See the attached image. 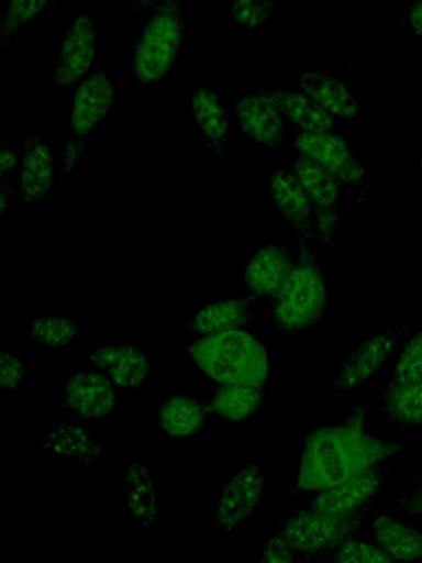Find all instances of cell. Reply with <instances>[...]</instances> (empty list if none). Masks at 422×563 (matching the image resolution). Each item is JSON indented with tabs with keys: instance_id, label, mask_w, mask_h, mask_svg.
<instances>
[{
	"instance_id": "obj_1",
	"label": "cell",
	"mask_w": 422,
	"mask_h": 563,
	"mask_svg": "<svg viewBox=\"0 0 422 563\" xmlns=\"http://www.w3.org/2000/svg\"><path fill=\"white\" fill-rule=\"evenodd\" d=\"M365 413L366 405H356L341 423L320 427L307 434L292 493L335 486L409 445L369 435L365 430Z\"/></svg>"
},
{
	"instance_id": "obj_2",
	"label": "cell",
	"mask_w": 422,
	"mask_h": 563,
	"mask_svg": "<svg viewBox=\"0 0 422 563\" xmlns=\"http://www.w3.org/2000/svg\"><path fill=\"white\" fill-rule=\"evenodd\" d=\"M298 255L271 298L270 322L282 334L306 332L321 320L327 306L325 275L310 242L298 240Z\"/></svg>"
},
{
	"instance_id": "obj_3",
	"label": "cell",
	"mask_w": 422,
	"mask_h": 563,
	"mask_svg": "<svg viewBox=\"0 0 422 563\" xmlns=\"http://www.w3.org/2000/svg\"><path fill=\"white\" fill-rule=\"evenodd\" d=\"M197 366L221 384L260 389L268 373L264 344L245 330L203 335L186 347Z\"/></svg>"
},
{
	"instance_id": "obj_4",
	"label": "cell",
	"mask_w": 422,
	"mask_h": 563,
	"mask_svg": "<svg viewBox=\"0 0 422 563\" xmlns=\"http://www.w3.org/2000/svg\"><path fill=\"white\" fill-rule=\"evenodd\" d=\"M131 57L134 78L144 85L163 80L177 60L186 37V18L178 0L154 2Z\"/></svg>"
},
{
	"instance_id": "obj_5",
	"label": "cell",
	"mask_w": 422,
	"mask_h": 563,
	"mask_svg": "<svg viewBox=\"0 0 422 563\" xmlns=\"http://www.w3.org/2000/svg\"><path fill=\"white\" fill-rule=\"evenodd\" d=\"M370 508L367 501L347 512L325 514L304 506L285 514L276 528L303 559H318L333 554L352 539Z\"/></svg>"
},
{
	"instance_id": "obj_6",
	"label": "cell",
	"mask_w": 422,
	"mask_h": 563,
	"mask_svg": "<svg viewBox=\"0 0 422 563\" xmlns=\"http://www.w3.org/2000/svg\"><path fill=\"white\" fill-rule=\"evenodd\" d=\"M115 102L110 77L97 70L77 87L70 112L69 133L64 146L63 172L69 174L81 161L87 145L104 122Z\"/></svg>"
},
{
	"instance_id": "obj_7",
	"label": "cell",
	"mask_w": 422,
	"mask_h": 563,
	"mask_svg": "<svg viewBox=\"0 0 422 563\" xmlns=\"http://www.w3.org/2000/svg\"><path fill=\"white\" fill-rule=\"evenodd\" d=\"M293 172L311 201L315 241L332 249L338 224V181L303 156L295 159Z\"/></svg>"
},
{
	"instance_id": "obj_8",
	"label": "cell",
	"mask_w": 422,
	"mask_h": 563,
	"mask_svg": "<svg viewBox=\"0 0 422 563\" xmlns=\"http://www.w3.org/2000/svg\"><path fill=\"white\" fill-rule=\"evenodd\" d=\"M291 145L301 156L312 161L338 183L359 186L365 178L363 165L352 155L348 144L332 132L297 131Z\"/></svg>"
},
{
	"instance_id": "obj_9",
	"label": "cell",
	"mask_w": 422,
	"mask_h": 563,
	"mask_svg": "<svg viewBox=\"0 0 422 563\" xmlns=\"http://www.w3.org/2000/svg\"><path fill=\"white\" fill-rule=\"evenodd\" d=\"M407 332L408 328L402 324L388 327L360 343L343 362L333 380L335 396L354 389L376 374Z\"/></svg>"
},
{
	"instance_id": "obj_10",
	"label": "cell",
	"mask_w": 422,
	"mask_h": 563,
	"mask_svg": "<svg viewBox=\"0 0 422 563\" xmlns=\"http://www.w3.org/2000/svg\"><path fill=\"white\" fill-rule=\"evenodd\" d=\"M265 475L249 461L224 486L215 506L214 523L222 531L236 529L258 507Z\"/></svg>"
},
{
	"instance_id": "obj_11",
	"label": "cell",
	"mask_w": 422,
	"mask_h": 563,
	"mask_svg": "<svg viewBox=\"0 0 422 563\" xmlns=\"http://www.w3.org/2000/svg\"><path fill=\"white\" fill-rule=\"evenodd\" d=\"M97 44L92 18L80 14L73 21L62 40L54 69V81L58 90L88 73L97 53Z\"/></svg>"
},
{
	"instance_id": "obj_12",
	"label": "cell",
	"mask_w": 422,
	"mask_h": 563,
	"mask_svg": "<svg viewBox=\"0 0 422 563\" xmlns=\"http://www.w3.org/2000/svg\"><path fill=\"white\" fill-rule=\"evenodd\" d=\"M54 183V155L47 143L36 134L35 118L31 112L23 139L19 195L26 203H38L51 194Z\"/></svg>"
},
{
	"instance_id": "obj_13",
	"label": "cell",
	"mask_w": 422,
	"mask_h": 563,
	"mask_svg": "<svg viewBox=\"0 0 422 563\" xmlns=\"http://www.w3.org/2000/svg\"><path fill=\"white\" fill-rule=\"evenodd\" d=\"M235 112L241 130L256 143L276 147L284 142V114L268 87H259L241 98L235 103Z\"/></svg>"
},
{
	"instance_id": "obj_14",
	"label": "cell",
	"mask_w": 422,
	"mask_h": 563,
	"mask_svg": "<svg viewBox=\"0 0 422 563\" xmlns=\"http://www.w3.org/2000/svg\"><path fill=\"white\" fill-rule=\"evenodd\" d=\"M59 407L84 419H101L115 407V393L108 378L96 373H76L65 385Z\"/></svg>"
},
{
	"instance_id": "obj_15",
	"label": "cell",
	"mask_w": 422,
	"mask_h": 563,
	"mask_svg": "<svg viewBox=\"0 0 422 563\" xmlns=\"http://www.w3.org/2000/svg\"><path fill=\"white\" fill-rule=\"evenodd\" d=\"M269 195L287 223L307 242L315 240L312 206L296 177L285 169L274 170L268 180Z\"/></svg>"
},
{
	"instance_id": "obj_16",
	"label": "cell",
	"mask_w": 422,
	"mask_h": 563,
	"mask_svg": "<svg viewBox=\"0 0 422 563\" xmlns=\"http://www.w3.org/2000/svg\"><path fill=\"white\" fill-rule=\"evenodd\" d=\"M386 478L380 465L369 467L342 483L321 490L306 507L325 514L347 512L369 501Z\"/></svg>"
},
{
	"instance_id": "obj_17",
	"label": "cell",
	"mask_w": 422,
	"mask_h": 563,
	"mask_svg": "<svg viewBox=\"0 0 422 563\" xmlns=\"http://www.w3.org/2000/svg\"><path fill=\"white\" fill-rule=\"evenodd\" d=\"M90 361L120 388H140L151 369L149 360L134 344L101 346Z\"/></svg>"
},
{
	"instance_id": "obj_18",
	"label": "cell",
	"mask_w": 422,
	"mask_h": 563,
	"mask_svg": "<svg viewBox=\"0 0 422 563\" xmlns=\"http://www.w3.org/2000/svg\"><path fill=\"white\" fill-rule=\"evenodd\" d=\"M293 260L285 246L265 245L246 264L244 283L260 298H273L287 278Z\"/></svg>"
},
{
	"instance_id": "obj_19",
	"label": "cell",
	"mask_w": 422,
	"mask_h": 563,
	"mask_svg": "<svg viewBox=\"0 0 422 563\" xmlns=\"http://www.w3.org/2000/svg\"><path fill=\"white\" fill-rule=\"evenodd\" d=\"M302 90L334 118L354 121L360 118L359 104L348 86L336 77L306 70L299 78Z\"/></svg>"
},
{
	"instance_id": "obj_20",
	"label": "cell",
	"mask_w": 422,
	"mask_h": 563,
	"mask_svg": "<svg viewBox=\"0 0 422 563\" xmlns=\"http://www.w3.org/2000/svg\"><path fill=\"white\" fill-rule=\"evenodd\" d=\"M376 417L401 428L422 427V380L400 385L387 383L379 395Z\"/></svg>"
},
{
	"instance_id": "obj_21",
	"label": "cell",
	"mask_w": 422,
	"mask_h": 563,
	"mask_svg": "<svg viewBox=\"0 0 422 563\" xmlns=\"http://www.w3.org/2000/svg\"><path fill=\"white\" fill-rule=\"evenodd\" d=\"M251 302L248 297H233L213 302L200 309L187 324V329L190 333L204 335L243 330L254 318Z\"/></svg>"
},
{
	"instance_id": "obj_22",
	"label": "cell",
	"mask_w": 422,
	"mask_h": 563,
	"mask_svg": "<svg viewBox=\"0 0 422 563\" xmlns=\"http://www.w3.org/2000/svg\"><path fill=\"white\" fill-rule=\"evenodd\" d=\"M376 544L399 562L422 560V530L407 526L388 515L373 519Z\"/></svg>"
},
{
	"instance_id": "obj_23",
	"label": "cell",
	"mask_w": 422,
	"mask_h": 563,
	"mask_svg": "<svg viewBox=\"0 0 422 563\" xmlns=\"http://www.w3.org/2000/svg\"><path fill=\"white\" fill-rule=\"evenodd\" d=\"M191 106L208 148L223 158L227 151V118L218 95L207 87L199 88L192 95Z\"/></svg>"
},
{
	"instance_id": "obj_24",
	"label": "cell",
	"mask_w": 422,
	"mask_h": 563,
	"mask_svg": "<svg viewBox=\"0 0 422 563\" xmlns=\"http://www.w3.org/2000/svg\"><path fill=\"white\" fill-rule=\"evenodd\" d=\"M51 430L42 438L41 448L75 457L80 464H92L104 454L103 446L96 443L88 431L78 424L53 419Z\"/></svg>"
},
{
	"instance_id": "obj_25",
	"label": "cell",
	"mask_w": 422,
	"mask_h": 563,
	"mask_svg": "<svg viewBox=\"0 0 422 563\" xmlns=\"http://www.w3.org/2000/svg\"><path fill=\"white\" fill-rule=\"evenodd\" d=\"M273 98L281 111L303 131L331 132L337 119L323 109L303 90L271 89Z\"/></svg>"
},
{
	"instance_id": "obj_26",
	"label": "cell",
	"mask_w": 422,
	"mask_h": 563,
	"mask_svg": "<svg viewBox=\"0 0 422 563\" xmlns=\"http://www.w3.org/2000/svg\"><path fill=\"white\" fill-rule=\"evenodd\" d=\"M123 490L126 506L142 528L156 523L159 504L148 470L140 464H130L124 473Z\"/></svg>"
},
{
	"instance_id": "obj_27",
	"label": "cell",
	"mask_w": 422,
	"mask_h": 563,
	"mask_svg": "<svg viewBox=\"0 0 422 563\" xmlns=\"http://www.w3.org/2000/svg\"><path fill=\"white\" fill-rule=\"evenodd\" d=\"M207 408L190 396L174 395L160 406L157 415L159 427L171 437H186L203 426Z\"/></svg>"
},
{
	"instance_id": "obj_28",
	"label": "cell",
	"mask_w": 422,
	"mask_h": 563,
	"mask_svg": "<svg viewBox=\"0 0 422 563\" xmlns=\"http://www.w3.org/2000/svg\"><path fill=\"white\" fill-rule=\"evenodd\" d=\"M262 405L258 388L221 384L211 395L208 409L229 422H240L256 412Z\"/></svg>"
},
{
	"instance_id": "obj_29",
	"label": "cell",
	"mask_w": 422,
	"mask_h": 563,
	"mask_svg": "<svg viewBox=\"0 0 422 563\" xmlns=\"http://www.w3.org/2000/svg\"><path fill=\"white\" fill-rule=\"evenodd\" d=\"M55 1H10L1 23V49L10 48L22 26L40 13L54 9Z\"/></svg>"
},
{
	"instance_id": "obj_30",
	"label": "cell",
	"mask_w": 422,
	"mask_h": 563,
	"mask_svg": "<svg viewBox=\"0 0 422 563\" xmlns=\"http://www.w3.org/2000/svg\"><path fill=\"white\" fill-rule=\"evenodd\" d=\"M32 339L46 346L70 343L79 336L78 324L67 318L37 317L31 323Z\"/></svg>"
},
{
	"instance_id": "obj_31",
	"label": "cell",
	"mask_w": 422,
	"mask_h": 563,
	"mask_svg": "<svg viewBox=\"0 0 422 563\" xmlns=\"http://www.w3.org/2000/svg\"><path fill=\"white\" fill-rule=\"evenodd\" d=\"M422 380V330L406 344L388 384L400 385Z\"/></svg>"
},
{
	"instance_id": "obj_32",
	"label": "cell",
	"mask_w": 422,
	"mask_h": 563,
	"mask_svg": "<svg viewBox=\"0 0 422 563\" xmlns=\"http://www.w3.org/2000/svg\"><path fill=\"white\" fill-rule=\"evenodd\" d=\"M330 563H399V561L377 544L352 538L332 554Z\"/></svg>"
},
{
	"instance_id": "obj_33",
	"label": "cell",
	"mask_w": 422,
	"mask_h": 563,
	"mask_svg": "<svg viewBox=\"0 0 422 563\" xmlns=\"http://www.w3.org/2000/svg\"><path fill=\"white\" fill-rule=\"evenodd\" d=\"M276 9L271 0H236L230 4V14L234 21L247 27L262 24Z\"/></svg>"
},
{
	"instance_id": "obj_34",
	"label": "cell",
	"mask_w": 422,
	"mask_h": 563,
	"mask_svg": "<svg viewBox=\"0 0 422 563\" xmlns=\"http://www.w3.org/2000/svg\"><path fill=\"white\" fill-rule=\"evenodd\" d=\"M295 553L282 532L275 527L263 549L259 563H295Z\"/></svg>"
},
{
	"instance_id": "obj_35",
	"label": "cell",
	"mask_w": 422,
	"mask_h": 563,
	"mask_svg": "<svg viewBox=\"0 0 422 563\" xmlns=\"http://www.w3.org/2000/svg\"><path fill=\"white\" fill-rule=\"evenodd\" d=\"M25 365L5 346L0 352V384L5 389L14 388L23 378Z\"/></svg>"
},
{
	"instance_id": "obj_36",
	"label": "cell",
	"mask_w": 422,
	"mask_h": 563,
	"mask_svg": "<svg viewBox=\"0 0 422 563\" xmlns=\"http://www.w3.org/2000/svg\"><path fill=\"white\" fill-rule=\"evenodd\" d=\"M397 16L411 34L422 38V1L401 8L397 11Z\"/></svg>"
},
{
	"instance_id": "obj_37",
	"label": "cell",
	"mask_w": 422,
	"mask_h": 563,
	"mask_svg": "<svg viewBox=\"0 0 422 563\" xmlns=\"http://www.w3.org/2000/svg\"><path fill=\"white\" fill-rule=\"evenodd\" d=\"M396 503L399 507L406 504H422V473L418 475L414 488L403 492L397 497Z\"/></svg>"
},
{
	"instance_id": "obj_38",
	"label": "cell",
	"mask_w": 422,
	"mask_h": 563,
	"mask_svg": "<svg viewBox=\"0 0 422 563\" xmlns=\"http://www.w3.org/2000/svg\"><path fill=\"white\" fill-rule=\"evenodd\" d=\"M1 177L4 176V174L9 173L13 168L16 167L19 164V156L18 154L5 147H1Z\"/></svg>"
},
{
	"instance_id": "obj_39",
	"label": "cell",
	"mask_w": 422,
	"mask_h": 563,
	"mask_svg": "<svg viewBox=\"0 0 422 563\" xmlns=\"http://www.w3.org/2000/svg\"><path fill=\"white\" fill-rule=\"evenodd\" d=\"M14 194L13 186L1 177L0 181V195H1V214L7 212L8 207L12 203V197Z\"/></svg>"
},
{
	"instance_id": "obj_40",
	"label": "cell",
	"mask_w": 422,
	"mask_h": 563,
	"mask_svg": "<svg viewBox=\"0 0 422 563\" xmlns=\"http://www.w3.org/2000/svg\"><path fill=\"white\" fill-rule=\"evenodd\" d=\"M400 507L411 515H422V504H406Z\"/></svg>"
},
{
	"instance_id": "obj_41",
	"label": "cell",
	"mask_w": 422,
	"mask_h": 563,
	"mask_svg": "<svg viewBox=\"0 0 422 563\" xmlns=\"http://www.w3.org/2000/svg\"><path fill=\"white\" fill-rule=\"evenodd\" d=\"M420 162H421V166H422V153H421V161Z\"/></svg>"
}]
</instances>
